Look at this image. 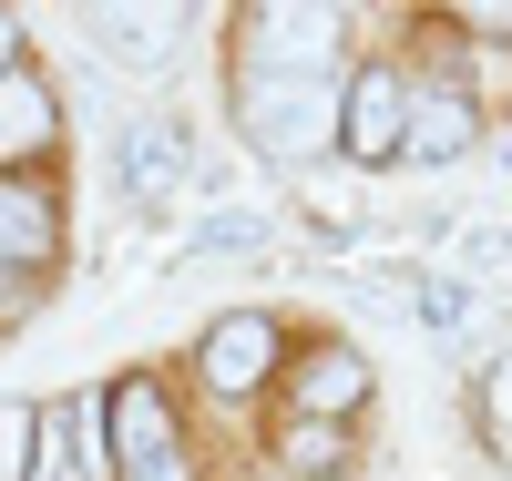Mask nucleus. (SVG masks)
<instances>
[{
  "instance_id": "9d476101",
  "label": "nucleus",
  "mask_w": 512,
  "mask_h": 481,
  "mask_svg": "<svg viewBox=\"0 0 512 481\" xmlns=\"http://www.w3.org/2000/svg\"><path fill=\"white\" fill-rule=\"evenodd\" d=\"M410 164H461L472 154V103L461 93H431V103H410V144H400Z\"/></svg>"
},
{
  "instance_id": "aec40b11",
  "label": "nucleus",
  "mask_w": 512,
  "mask_h": 481,
  "mask_svg": "<svg viewBox=\"0 0 512 481\" xmlns=\"http://www.w3.org/2000/svg\"><path fill=\"white\" fill-rule=\"evenodd\" d=\"M0 72H11V21H0Z\"/></svg>"
},
{
  "instance_id": "f03ea898",
  "label": "nucleus",
  "mask_w": 512,
  "mask_h": 481,
  "mask_svg": "<svg viewBox=\"0 0 512 481\" xmlns=\"http://www.w3.org/2000/svg\"><path fill=\"white\" fill-rule=\"evenodd\" d=\"M246 72L256 82H328L338 62V11H256L246 21Z\"/></svg>"
},
{
  "instance_id": "20e7f679",
  "label": "nucleus",
  "mask_w": 512,
  "mask_h": 481,
  "mask_svg": "<svg viewBox=\"0 0 512 481\" xmlns=\"http://www.w3.org/2000/svg\"><path fill=\"white\" fill-rule=\"evenodd\" d=\"M103 441H113V461L123 471H175V420H164V389H113V410H103Z\"/></svg>"
},
{
  "instance_id": "6ab92c4d",
  "label": "nucleus",
  "mask_w": 512,
  "mask_h": 481,
  "mask_svg": "<svg viewBox=\"0 0 512 481\" xmlns=\"http://www.w3.org/2000/svg\"><path fill=\"white\" fill-rule=\"evenodd\" d=\"M472 31H512V0H482V11H461Z\"/></svg>"
},
{
  "instance_id": "7ed1b4c3",
  "label": "nucleus",
  "mask_w": 512,
  "mask_h": 481,
  "mask_svg": "<svg viewBox=\"0 0 512 481\" xmlns=\"http://www.w3.org/2000/svg\"><path fill=\"white\" fill-rule=\"evenodd\" d=\"M185 174H195V123L185 113H134V134H123V185H134V205L185 195Z\"/></svg>"
},
{
  "instance_id": "412c9836",
  "label": "nucleus",
  "mask_w": 512,
  "mask_h": 481,
  "mask_svg": "<svg viewBox=\"0 0 512 481\" xmlns=\"http://www.w3.org/2000/svg\"><path fill=\"white\" fill-rule=\"evenodd\" d=\"M144 481H185V471H144Z\"/></svg>"
},
{
  "instance_id": "6e6552de",
  "label": "nucleus",
  "mask_w": 512,
  "mask_h": 481,
  "mask_svg": "<svg viewBox=\"0 0 512 481\" xmlns=\"http://www.w3.org/2000/svg\"><path fill=\"white\" fill-rule=\"evenodd\" d=\"M82 441H93V481H103V410L93 400H62V410H41V461H31V481H82Z\"/></svg>"
},
{
  "instance_id": "dca6fc26",
  "label": "nucleus",
  "mask_w": 512,
  "mask_h": 481,
  "mask_svg": "<svg viewBox=\"0 0 512 481\" xmlns=\"http://www.w3.org/2000/svg\"><path fill=\"white\" fill-rule=\"evenodd\" d=\"M482 420H492V441H512V359L482 379Z\"/></svg>"
},
{
  "instance_id": "f257e3e1",
  "label": "nucleus",
  "mask_w": 512,
  "mask_h": 481,
  "mask_svg": "<svg viewBox=\"0 0 512 481\" xmlns=\"http://www.w3.org/2000/svg\"><path fill=\"white\" fill-rule=\"evenodd\" d=\"M236 113H246V144H256V154L308 164V154H328V134H338V82H256V72H246Z\"/></svg>"
},
{
  "instance_id": "423d86ee",
  "label": "nucleus",
  "mask_w": 512,
  "mask_h": 481,
  "mask_svg": "<svg viewBox=\"0 0 512 481\" xmlns=\"http://www.w3.org/2000/svg\"><path fill=\"white\" fill-rule=\"evenodd\" d=\"M175 41H185L175 11H103V21H93V52H103L113 72H164V62H175Z\"/></svg>"
},
{
  "instance_id": "a211bd4d",
  "label": "nucleus",
  "mask_w": 512,
  "mask_h": 481,
  "mask_svg": "<svg viewBox=\"0 0 512 481\" xmlns=\"http://www.w3.org/2000/svg\"><path fill=\"white\" fill-rule=\"evenodd\" d=\"M287 461H297V471H328V461H338V441H328V430L308 420V430H297V451H287Z\"/></svg>"
},
{
  "instance_id": "0eeeda50",
  "label": "nucleus",
  "mask_w": 512,
  "mask_h": 481,
  "mask_svg": "<svg viewBox=\"0 0 512 481\" xmlns=\"http://www.w3.org/2000/svg\"><path fill=\"white\" fill-rule=\"evenodd\" d=\"M267 359H277L267 318H216V328H205V379H216V389H256Z\"/></svg>"
},
{
  "instance_id": "f8f14e48",
  "label": "nucleus",
  "mask_w": 512,
  "mask_h": 481,
  "mask_svg": "<svg viewBox=\"0 0 512 481\" xmlns=\"http://www.w3.org/2000/svg\"><path fill=\"white\" fill-rule=\"evenodd\" d=\"M359 389H369V359H359V348H318V359H308V379H297V410H308V420L359 410Z\"/></svg>"
},
{
  "instance_id": "9b49d317",
  "label": "nucleus",
  "mask_w": 512,
  "mask_h": 481,
  "mask_svg": "<svg viewBox=\"0 0 512 481\" xmlns=\"http://www.w3.org/2000/svg\"><path fill=\"white\" fill-rule=\"evenodd\" d=\"M41 144H52V93L31 72H0V164H21Z\"/></svg>"
},
{
  "instance_id": "2eb2a0df",
  "label": "nucleus",
  "mask_w": 512,
  "mask_h": 481,
  "mask_svg": "<svg viewBox=\"0 0 512 481\" xmlns=\"http://www.w3.org/2000/svg\"><path fill=\"white\" fill-rule=\"evenodd\" d=\"M236 246H267V215L236 205V215H205V226L185 236V256H236Z\"/></svg>"
},
{
  "instance_id": "ddd939ff",
  "label": "nucleus",
  "mask_w": 512,
  "mask_h": 481,
  "mask_svg": "<svg viewBox=\"0 0 512 481\" xmlns=\"http://www.w3.org/2000/svg\"><path fill=\"white\" fill-rule=\"evenodd\" d=\"M0 256H52V195L0 185Z\"/></svg>"
},
{
  "instance_id": "39448f33",
  "label": "nucleus",
  "mask_w": 512,
  "mask_h": 481,
  "mask_svg": "<svg viewBox=\"0 0 512 481\" xmlns=\"http://www.w3.org/2000/svg\"><path fill=\"white\" fill-rule=\"evenodd\" d=\"M338 123H349V154H359V164H390V154L410 144V93H400V72H359Z\"/></svg>"
},
{
  "instance_id": "4468645a",
  "label": "nucleus",
  "mask_w": 512,
  "mask_h": 481,
  "mask_svg": "<svg viewBox=\"0 0 512 481\" xmlns=\"http://www.w3.org/2000/svg\"><path fill=\"white\" fill-rule=\"evenodd\" d=\"M31 461H41V410L0 400V481H31Z\"/></svg>"
},
{
  "instance_id": "1a4fd4ad",
  "label": "nucleus",
  "mask_w": 512,
  "mask_h": 481,
  "mask_svg": "<svg viewBox=\"0 0 512 481\" xmlns=\"http://www.w3.org/2000/svg\"><path fill=\"white\" fill-rule=\"evenodd\" d=\"M472 318H482V287L461 277V267H431L410 287V328H431V338H472Z\"/></svg>"
},
{
  "instance_id": "f3484780",
  "label": "nucleus",
  "mask_w": 512,
  "mask_h": 481,
  "mask_svg": "<svg viewBox=\"0 0 512 481\" xmlns=\"http://www.w3.org/2000/svg\"><path fill=\"white\" fill-rule=\"evenodd\" d=\"M461 267H512V236L502 226H472V236H461Z\"/></svg>"
}]
</instances>
